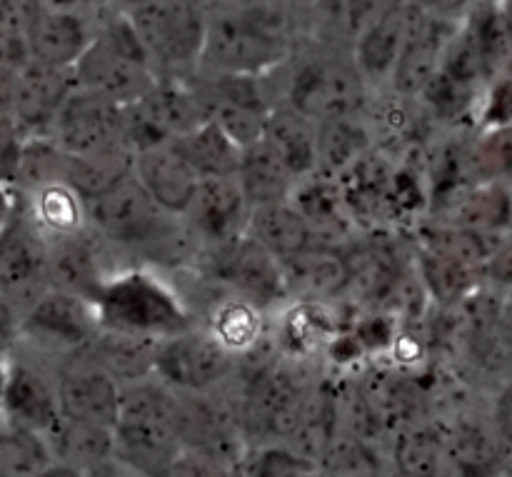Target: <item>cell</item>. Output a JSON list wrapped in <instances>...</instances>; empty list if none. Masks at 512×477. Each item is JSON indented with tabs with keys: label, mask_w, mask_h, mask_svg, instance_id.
Wrapping results in <instances>:
<instances>
[{
	"label": "cell",
	"mask_w": 512,
	"mask_h": 477,
	"mask_svg": "<svg viewBox=\"0 0 512 477\" xmlns=\"http://www.w3.org/2000/svg\"><path fill=\"white\" fill-rule=\"evenodd\" d=\"M93 305L100 328L115 333L160 340L190 328L188 313L175 295L143 273H128L105 283Z\"/></svg>",
	"instance_id": "8992f818"
},
{
	"label": "cell",
	"mask_w": 512,
	"mask_h": 477,
	"mask_svg": "<svg viewBox=\"0 0 512 477\" xmlns=\"http://www.w3.org/2000/svg\"><path fill=\"white\" fill-rule=\"evenodd\" d=\"M210 333L230 350V353H240L248 350L250 345L258 340L260 333V320L258 308H253L245 300L233 298L225 305H220L213 315V328Z\"/></svg>",
	"instance_id": "74e56055"
},
{
	"label": "cell",
	"mask_w": 512,
	"mask_h": 477,
	"mask_svg": "<svg viewBox=\"0 0 512 477\" xmlns=\"http://www.w3.org/2000/svg\"><path fill=\"white\" fill-rule=\"evenodd\" d=\"M95 348V360L103 365L113 378L143 380L145 375L153 373V358L158 338H145V335L115 333L108 330L103 335H95L90 343Z\"/></svg>",
	"instance_id": "d6a6232c"
},
{
	"label": "cell",
	"mask_w": 512,
	"mask_h": 477,
	"mask_svg": "<svg viewBox=\"0 0 512 477\" xmlns=\"http://www.w3.org/2000/svg\"><path fill=\"white\" fill-rule=\"evenodd\" d=\"M90 28L78 10L43 5L25 33V45L33 60L50 65H70L78 60L90 40Z\"/></svg>",
	"instance_id": "603a6c76"
},
{
	"label": "cell",
	"mask_w": 512,
	"mask_h": 477,
	"mask_svg": "<svg viewBox=\"0 0 512 477\" xmlns=\"http://www.w3.org/2000/svg\"><path fill=\"white\" fill-rule=\"evenodd\" d=\"M133 175L140 180L150 198L163 210L183 215L193 190L198 185V173L185 160L175 140L150 145L133 153Z\"/></svg>",
	"instance_id": "ac0fdd59"
},
{
	"label": "cell",
	"mask_w": 512,
	"mask_h": 477,
	"mask_svg": "<svg viewBox=\"0 0 512 477\" xmlns=\"http://www.w3.org/2000/svg\"><path fill=\"white\" fill-rule=\"evenodd\" d=\"M0 415L5 423L48 435L60 420L58 395L38 370L18 360H8V373L0 393Z\"/></svg>",
	"instance_id": "44dd1931"
},
{
	"label": "cell",
	"mask_w": 512,
	"mask_h": 477,
	"mask_svg": "<svg viewBox=\"0 0 512 477\" xmlns=\"http://www.w3.org/2000/svg\"><path fill=\"white\" fill-rule=\"evenodd\" d=\"M285 293L300 298H328L348 283V263L340 253L310 243L308 248L278 260Z\"/></svg>",
	"instance_id": "4316f807"
},
{
	"label": "cell",
	"mask_w": 512,
	"mask_h": 477,
	"mask_svg": "<svg viewBox=\"0 0 512 477\" xmlns=\"http://www.w3.org/2000/svg\"><path fill=\"white\" fill-rule=\"evenodd\" d=\"M128 173H133V150L128 145H115V148L98 150V153H68L63 183L73 188L85 203V200L113 188Z\"/></svg>",
	"instance_id": "4dcf8cb0"
},
{
	"label": "cell",
	"mask_w": 512,
	"mask_h": 477,
	"mask_svg": "<svg viewBox=\"0 0 512 477\" xmlns=\"http://www.w3.org/2000/svg\"><path fill=\"white\" fill-rule=\"evenodd\" d=\"M20 338V315L13 300L0 293V353H8Z\"/></svg>",
	"instance_id": "ee69618b"
},
{
	"label": "cell",
	"mask_w": 512,
	"mask_h": 477,
	"mask_svg": "<svg viewBox=\"0 0 512 477\" xmlns=\"http://www.w3.org/2000/svg\"><path fill=\"white\" fill-rule=\"evenodd\" d=\"M88 0H43V5L48 8H63V10H78L80 5H85Z\"/></svg>",
	"instance_id": "c3c4849f"
},
{
	"label": "cell",
	"mask_w": 512,
	"mask_h": 477,
	"mask_svg": "<svg viewBox=\"0 0 512 477\" xmlns=\"http://www.w3.org/2000/svg\"><path fill=\"white\" fill-rule=\"evenodd\" d=\"M415 3H418L428 15L443 20L448 18V15H455L458 10H463L470 0H415Z\"/></svg>",
	"instance_id": "bcb514c9"
},
{
	"label": "cell",
	"mask_w": 512,
	"mask_h": 477,
	"mask_svg": "<svg viewBox=\"0 0 512 477\" xmlns=\"http://www.w3.org/2000/svg\"><path fill=\"white\" fill-rule=\"evenodd\" d=\"M425 10L415 0H398L390 5L358 40H355V65L363 75L393 73L395 63L403 55L405 45L413 38L415 30L423 25Z\"/></svg>",
	"instance_id": "d6986e66"
},
{
	"label": "cell",
	"mask_w": 512,
	"mask_h": 477,
	"mask_svg": "<svg viewBox=\"0 0 512 477\" xmlns=\"http://www.w3.org/2000/svg\"><path fill=\"white\" fill-rule=\"evenodd\" d=\"M443 20L425 15L423 25L415 30L413 38L405 45L403 55L395 63L393 78L395 88L405 95L423 93L440 70V60H443V30H440Z\"/></svg>",
	"instance_id": "f546056e"
},
{
	"label": "cell",
	"mask_w": 512,
	"mask_h": 477,
	"mask_svg": "<svg viewBox=\"0 0 512 477\" xmlns=\"http://www.w3.org/2000/svg\"><path fill=\"white\" fill-rule=\"evenodd\" d=\"M30 200H33L28 205L30 218L50 238H55V235L80 233L83 230L85 205L78 198V193L73 188H68L65 183L45 185V188L30 193Z\"/></svg>",
	"instance_id": "e575fe53"
},
{
	"label": "cell",
	"mask_w": 512,
	"mask_h": 477,
	"mask_svg": "<svg viewBox=\"0 0 512 477\" xmlns=\"http://www.w3.org/2000/svg\"><path fill=\"white\" fill-rule=\"evenodd\" d=\"M45 280L50 288L68 290L93 303L98 298L105 280L100 278V265L95 258L93 245L80 233L55 235V243H48V263H45Z\"/></svg>",
	"instance_id": "d4e9b609"
},
{
	"label": "cell",
	"mask_w": 512,
	"mask_h": 477,
	"mask_svg": "<svg viewBox=\"0 0 512 477\" xmlns=\"http://www.w3.org/2000/svg\"><path fill=\"white\" fill-rule=\"evenodd\" d=\"M193 90L205 120H213L240 148L263 135L270 108L255 75L213 73L208 83Z\"/></svg>",
	"instance_id": "7c38bea8"
},
{
	"label": "cell",
	"mask_w": 512,
	"mask_h": 477,
	"mask_svg": "<svg viewBox=\"0 0 512 477\" xmlns=\"http://www.w3.org/2000/svg\"><path fill=\"white\" fill-rule=\"evenodd\" d=\"M25 143V130L20 128L13 115H0V180L13 185L15 168H18L20 150Z\"/></svg>",
	"instance_id": "b9f144b4"
},
{
	"label": "cell",
	"mask_w": 512,
	"mask_h": 477,
	"mask_svg": "<svg viewBox=\"0 0 512 477\" xmlns=\"http://www.w3.org/2000/svg\"><path fill=\"white\" fill-rule=\"evenodd\" d=\"M125 145L143 150L190 133L205 120L193 88L178 78H160L133 103L123 105Z\"/></svg>",
	"instance_id": "ba28073f"
},
{
	"label": "cell",
	"mask_w": 512,
	"mask_h": 477,
	"mask_svg": "<svg viewBox=\"0 0 512 477\" xmlns=\"http://www.w3.org/2000/svg\"><path fill=\"white\" fill-rule=\"evenodd\" d=\"M463 225L468 228H495L508 225V193L503 188H490L488 193H478L463 205Z\"/></svg>",
	"instance_id": "60d3db41"
},
{
	"label": "cell",
	"mask_w": 512,
	"mask_h": 477,
	"mask_svg": "<svg viewBox=\"0 0 512 477\" xmlns=\"http://www.w3.org/2000/svg\"><path fill=\"white\" fill-rule=\"evenodd\" d=\"M443 443L430 430H413L403 435L395 448V460L405 475H433L438 473Z\"/></svg>",
	"instance_id": "ab89813d"
},
{
	"label": "cell",
	"mask_w": 512,
	"mask_h": 477,
	"mask_svg": "<svg viewBox=\"0 0 512 477\" xmlns=\"http://www.w3.org/2000/svg\"><path fill=\"white\" fill-rule=\"evenodd\" d=\"M73 78L80 88L128 105L158 80V70L128 15H113L90 35L85 50L73 63Z\"/></svg>",
	"instance_id": "3957f363"
},
{
	"label": "cell",
	"mask_w": 512,
	"mask_h": 477,
	"mask_svg": "<svg viewBox=\"0 0 512 477\" xmlns=\"http://www.w3.org/2000/svg\"><path fill=\"white\" fill-rule=\"evenodd\" d=\"M258 465L260 475H300L313 470V463L308 458L285 453V450H268V453L260 455Z\"/></svg>",
	"instance_id": "7bdbcfd3"
},
{
	"label": "cell",
	"mask_w": 512,
	"mask_h": 477,
	"mask_svg": "<svg viewBox=\"0 0 512 477\" xmlns=\"http://www.w3.org/2000/svg\"><path fill=\"white\" fill-rule=\"evenodd\" d=\"M213 250L215 278L228 285L235 298L245 300L253 308H265V305L278 303L283 295H288L278 258H273L250 235H240L233 243Z\"/></svg>",
	"instance_id": "5bb4252c"
},
{
	"label": "cell",
	"mask_w": 512,
	"mask_h": 477,
	"mask_svg": "<svg viewBox=\"0 0 512 477\" xmlns=\"http://www.w3.org/2000/svg\"><path fill=\"white\" fill-rule=\"evenodd\" d=\"M260 138L280 155L295 178L318 168V123L290 105L270 108Z\"/></svg>",
	"instance_id": "83f0119b"
},
{
	"label": "cell",
	"mask_w": 512,
	"mask_h": 477,
	"mask_svg": "<svg viewBox=\"0 0 512 477\" xmlns=\"http://www.w3.org/2000/svg\"><path fill=\"white\" fill-rule=\"evenodd\" d=\"M100 333L95 305L68 290L50 288L33 298L25 318H20V335L48 350L88 348Z\"/></svg>",
	"instance_id": "8fae6325"
},
{
	"label": "cell",
	"mask_w": 512,
	"mask_h": 477,
	"mask_svg": "<svg viewBox=\"0 0 512 477\" xmlns=\"http://www.w3.org/2000/svg\"><path fill=\"white\" fill-rule=\"evenodd\" d=\"M303 413L305 400L293 380L280 373H268L250 385L240 418L260 435L293 438Z\"/></svg>",
	"instance_id": "7402d4cb"
},
{
	"label": "cell",
	"mask_w": 512,
	"mask_h": 477,
	"mask_svg": "<svg viewBox=\"0 0 512 477\" xmlns=\"http://www.w3.org/2000/svg\"><path fill=\"white\" fill-rule=\"evenodd\" d=\"M180 153L185 155L198 178L205 175H235L240 160V145L220 130L213 120H203L190 133L175 138Z\"/></svg>",
	"instance_id": "1f68e13d"
},
{
	"label": "cell",
	"mask_w": 512,
	"mask_h": 477,
	"mask_svg": "<svg viewBox=\"0 0 512 477\" xmlns=\"http://www.w3.org/2000/svg\"><path fill=\"white\" fill-rule=\"evenodd\" d=\"M48 240L30 218L23 203H15L13 215L0 230V293L15 298L33 293L45 280Z\"/></svg>",
	"instance_id": "9a60e30c"
},
{
	"label": "cell",
	"mask_w": 512,
	"mask_h": 477,
	"mask_svg": "<svg viewBox=\"0 0 512 477\" xmlns=\"http://www.w3.org/2000/svg\"><path fill=\"white\" fill-rule=\"evenodd\" d=\"M248 213L250 208L235 175H205L198 178L193 198L180 218H185L195 240L220 248L245 235Z\"/></svg>",
	"instance_id": "4fadbf2b"
},
{
	"label": "cell",
	"mask_w": 512,
	"mask_h": 477,
	"mask_svg": "<svg viewBox=\"0 0 512 477\" xmlns=\"http://www.w3.org/2000/svg\"><path fill=\"white\" fill-rule=\"evenodd\" d=\"M245 233L278 260L313 243V228H310L308 218L298 213L293 205H288V200L250 208Z\"/></svg>",
	"instance_id": "f1b7e54d"
},
{
	"label": "cell",
	"mask_w": 512,
	"mask_h": 477,
	"mask_svg": "<svg viewBox=\"0 0 512 477\" xmlns=\"http://www.w3.org/2000/svg\"><path fill=\"white\" fill-rule=\"evenodd\" d=\"M290 58V45L268 15L255 10H225L208 18L200 63L213 73L260 75Z\"/></svg>",
	"instance_id": "5b68a950"
},
{
	"label": "cell",
	"mask_w": 512,
	"mask_h": 477,
	"mask_svg": "<svg viewBox=\"0 0 512 477\" xmlns=\"http://www.w3.org/2000/svg\"><path fill=\"white\" fill-rule=\"evenodd\" d=\"M45 440L53 453V465H65L68 473H95L100 465L118 463L113 448V430L103 428V425L60 415Z\"/></svg>",
	"instance_id": "cb8c5ba5"
},
{
	"label": "cell",
	"mask_w": 512,
	"mask_h": 477,
	"mask_svg": "<svg viewBox=\"0 0 512 477\" xmlns=\"http://www.w3.org/2000/svg\"><path fill=\"white\" fill-rule=\"evenodd\" d=\"M363 98V73L355 60L333 50L303 58L288 78V105L315 123L348 118L360 108Z\"/></svg>",
	"instance_id": "52a82bcc"
},
{
	"label": "cell",
	"mask_w": 512,
	"mask_h": 477,
	"mask_svg": "<svg viewBox=\"0 0 512 477\" xmlns=\"http://www.w3.org/2000/svg\"><path fill=\"white\" fill-rule=\"evenodd\" d=\"M5 373H8V358H5V353H0V393H3Z\"/></svg>",
	"instance_id": "681fc988"
},
{
	"label": "cell",
	"mask_w": 512,
	"mask_h": 477,
	"mask_svg": "<svg viewBox=\"0 0 512 477\" xmlns=\"http://www.w3.org/2000/svg\"><path fill=\"white\" fill-rule=\"evenodd\" d=\"M128 20L148 50L155 70L178 78L200 63L208 13L200 0H138L128 5Z\"/></svg>",
	"instance_id": "277c9868"
},
{
	"label": "cell",
	"mask_w": 512,
	"mask_h": 477,
	"mask_svg": "<svg viewBox=\"0 0 512 477\" xmlns=\"http://www.w3.org/2000/svg\"><path fill=\"white\" fill-rule=\"evenodd\" d=\"M55 395L63 418L113 430L120 405V385L118 378H113L103 365H78L65 370L55 385Z\"/></svg>",
	"instance_id": "ffe728a7"
},
{
	"label": "cell",
	"mask_w": 512,
	"mask_h": 477,
	"mask_svg": "<svg viewBox=\"0 0 512 477\" xmlns=\"http://www.w3.org/2000/svg\"><path fill=\"white\" fill-rule=\"evenodd\" d=\"M73 88L75 78L70 65H50L28 58L15 73L10 115L18 120L25 135L48 133L55 113Z\"/></svg>",
	"instance_id": "2e32d148"
},
{
	"label": "cell",
	"mask_w": 512,
	"mask_h": 477,
	"mask_svg": "<svg viewBox=\"0 0 512 477\" xmlns=\"http://www.w3.org/2000/svg\"><path fill=\"white\" fill-rule=\"evenodd\" d=\"M360 143V130L350 125L345 118L323 120L318 123V165L325 168H343L355 158Z\"/></svg>",
	"instance_id": "f35d334b"
},
{
	"label": "cell",
	"mask_w": 512,
	"mask_h": 477,
	"mask_svg": "<svg viewBox=\"0 0 512 477\" xmlns=\"http://www.w3.org/2000/svg\"><path fill=\"white\" fill-rule=\"evenodd\" d=\"M83 205L85 220L108 243L123 245L158 263L173 265L188 255L190 243H198L188 225L175 223L178 215L160 208L133 173Z\"/></svg>",
	"instance_id": "6da1fadb"
},
{
	"label": "cell",
	"mask_w": 512,
	"mask_h": 477,
	"mask_svg": "<svg viewBox=\"0 0 512 477\" xmlns=\"http://www.w3.org/2000/svg\"><path fill=\"white\" fill-rule=\"evenodd\" d=\"M15 203H18V198H15L13 193V185L0 180V230H3V225L8 223V218L13 215Z\"/></svg>",
	"instance_id": "7dc6e473"
},
{
	"label": "cell",
	"mask_w": 512,
	"mask_h": 477,
	"mask_svg": "<svg viewBox=\"0 0 512 477\" xmlns=\"http://www.w3.org/2000/svg\"><path fill=\"white\" fill-rule=\"evenodd\" d=\"M65 158H68V153L55 143L53 135H48V138L43 133L25 135L18 168L13 175V190H23L30 195L45 185L63 183Z\"/></svg>",
	"instance_id": "836d02e7"
},
{
	"label": "cell",
	"mask_w": 512,
	"mask_h": 477,
	"mask_svg": "<svg viewBox=\"0 0 512 477\" xmlns=\"http://www.w3.org/2000/svg\"><path fill=\"white\" fill-rule=\"evenodd\" d=\"M178 433L180 445L185 450L218 463V458L235 450L238 415H235L233 405L213 398L210 390H198V393H188V398L180 400Z\"/></svg>",
	"instance_id": "e0dca14e"
},
{
	"label": "cell",
	"mask_w": 512,
	"mask_h": 477,
	"mask_svg": "<svg viewBox=\"0 0 512 477\" xmlns=\"http://www.w3.org/2000/svg\"><path fill=\"white\" fill-rule=\"evenodd\" d=\"M125 5H133V3H138V0H123Z\"/></svg>",
	"instance_id": "f907efd6"
},
{
	"label": "cell",
	"mask_w": 512,
	"mask_h": 477,
	"mask_svg": "<svg viewBox=\"0 0 512 477\" xmlns=\"http://www.w3.org/2000/svg\"><path fill=\"white\" fill-rule=\"evenodd\" d=\"M233 358L235 353H230L213 333L185 328L158 340L153 373H158L168 388L198 393L228 378Z\"/></svg>",
	"instance_id": "9c48e42d"
},
{
	"label": "cell",
	"mask_w": 512,
	"mask_h": 477,
	"mask_svg": "<svg viewBox=\"0 0 512 477\" xmlns=\"http://www.w3.org/2000/svg\"><path fill=\"white\" fill-rule=\"evenodd\" d=\"M398 0H323V20L330 33L358 40Z\"/></svg>",
	"instance_id": "8d00e7d4"
},
{
	"label": "cell",
	"mask_w": 512,
	"mask_h": 477,
	"mask_svg": "<svg viewBox=\"0 0 512 477\" xmlns=\"http://www.w3.org/2000/svg\"><path fill=\"white\" fill-rule=\"evenodd\" d=\"M180 398L168 385L130 380L120 388L113 423L115 460L143 473H165L183 450L178 433Z\"/></svg>",
	"instance_id": "7a4b0ae2"
},
{
	"label": "cell",
	"mask_w": 512,
	"mask_h": 477,
	"mask_svg": "<svg viewBox=\"0 0 512 477\" xmlns=\"http://www.w3.org/2000/svg\"><path fill=\"white\" fill-rule=\"evenodd\" d=\"M18 68L20 65L0 60V115H8L10 108H13V88Z\"/></svg>",
	"instance_id": "f6af8a7d"
},
{
	"label": "cell",
	"mask_w": 512,
	"mask_h": 477,
	"mask_svg": "<svg viewBox=\"0 0 512 477\" xmlns=\"http://www.w3.org/2000/svg\"><path fill=\"white\" fill-rule=\"evenodd\" d=\"M235 180H238L240 190H243L248 208H255V205L288 200L295 175L280 160V155L263 138H258L240 148Z\"/></svg>",
	"instance_id": "484cf974"
},
{
	"label": "cell",
	"mask_w": 512,
	"mask_h": 477,
	"mask_svg": "<svg viewBox=\"0 0 512 477\" xmlns=\"http://www.w3.org/2000/svg\"><path fill=\"white\" fill-rule=\"evenodd\" d=\"M53 453L45 435L18 425H0V475H45Z\"/></svg>",
	"instance_id": "d590c367"
},
{
	"label": "cell",
	"mask_w": 512,
	"mask_h": 477,
	"mask_svg": "<svg viewBox=\"0 0 512 477\" xmlns=\"http://www.w3.org/2000/svg\"><path fill=\"white\" fill-rule=\"evenodd\" d=\"M123 105L75 85L55 113L50 135L70 155L98 153L125 145Z\"/></svg>",
	"instance_id": "30bf717a"
}]
</instances>
